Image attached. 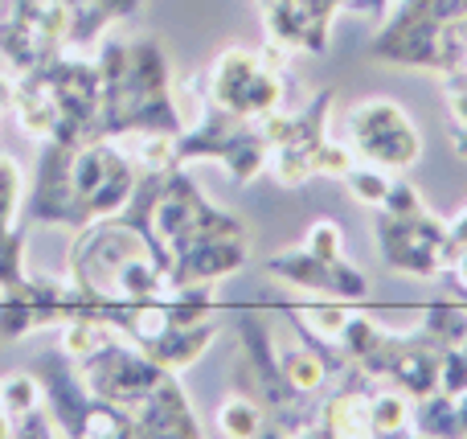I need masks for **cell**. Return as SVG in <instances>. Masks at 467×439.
I'll list each match as a JSON object with an SVG mask.
<instances>
[{"instance_id":"1","label":"cell","mask_w":467,"mask_h":439,"mask_svg":"<svg viewBox=\"0 0 467 439\" xmlns=\"http://www.w3.org/2000/svg\"><path fill=\"white\" fill-rule=\"evenodd\" d=\"M136 185L140 169L123 148H115V140H82V144L49 140L41 152L29 214L49 226L82 230L128 210Z\"/></svg>"},{"instance_id":"2","label":"cell","mask_w":467,"mask_h":439,"mask_svg":"<svg viewBox=\"0 0 467 439\" xmlns=\"http://www.w3.org/2000/svg\"><path fill=\"white\" fill-rule=\"evenodd\" d=\"M74 366H78L90 399L111 402V407L128 411V415H136V411L148 402V394L169 378V370L156 366V361L148 358L144 345H136V341L128 345V341H119L115 333L107 337L90 358L74 361ZM131 432H136V427H131Z\"/></svg>"},{"instance_id":"3","label":"cell","mask_w":467,"mask_h":439,"mask_svg":"<svg viewBox=\"0 0 467 439\" xmlns=\"http://www.w3.org/2000/svg\"><path fill=\"white\" fill-rule=\"evenodd\" d=\"M345 144L353 148L357 161L381 164L389 172L410 169L422 156V136L414 120L386 95L361 99L345 111Z\"/></svg>"},{"instance_id":"4","label":"cell","mask_w":467,"mask_h":439,"mask_svg":"<svg viewBox=\"0 0 467 439\" xmlns=\"http://www.w3.org/2000/svg\"><path fill=\"white\" fill-rule=\"evenodd\" d=\"M205 99L226 107L230 115H242V120H258V115L275 111V107H287L283 74L263 70L254 49H242V46L222 49V54L210 62Z\"/></svg>"},{"instance_id":"5","label":"cell","mask_w":467,"mask_h":439,"mask_svg":"<svg viewBox=\"0 0 467 439\" xmlns=\"http://www.w3.org/2000/svg\"><path fill=\"white\" fill-rule=\"evenodd\" d=\"M378 251L386 259V267L431 279L447 267V222L435 218L431 210L414 214V218H394V214L381 210Z\"/></svg>"},{"instance_id":"6","label":"cell","mask_w":467,"mask_h":439,"mask_svg":"<svg viewBox=\"0 0 467 439\" xmlns=\"http://www.w3.org/2000/svg\"><path fill=\"white\" fill-rule=\"evenodd\" d=\"M266 271H271L275 279H283V284L299 287V292L332 296V300H345V304L369 296V279H365L345 255H340V259H316L304 246H291V251L275 255Z\"/></svg>"},{"instance_id":"7","label":"cell","mask_w":467,"mask_h":439,"mask_svg":"<svg viewBox=\"0 0 467 439\" xmlns=\"http://www.w3.org/2000/svg\"><path fill=\"white\" fill-rule=\"evenodd\" d=\"M41 386H46V411L57 423L62 435H82V415L90 407V391L82 382V374L70 366L66 353H49L41 361Z\"/></svg>"},{"instance_id":"8","label":"cell","mask_w":467,"mask_h":439,"mask_svg":"<svg viewBox=\"0 0 467 439\" xmlns=\"http://www.w3.org/2000/svg\"><path fill=\"white\" fill-rule=\"evenodd\" d=\"M131 427H136V435H202V423H197L193 407H189L185 391L177 386L172 374L131 415Z\"/></svg>"},{"instance_id":"9","label":"cell","mask_w":467,"mask_h":439,"mask_svg":"<svg viewBox=\"0 0 467 439\" xmlns=\"http://www.w3.org/2000/svg\"><path fill=\"white\" fill-rule=\"evenodd\" d=\"M213 333H218L213 317L197 320V325H169L152 345H144V350L156 366H164L169 374H177V370H189L193 361L205 358V350L213 345Z\"/></svg>"},{"instance_id":"10","label":"cell","mask_w":467,"mask_h":439,"mask_svg":"<svg viewBox=\"0 0 467 439\" xmlns=\"http://www.w3.org/2000/svg\"><path fill=\"white\" fill-rule=\"evenodd\" d=\"M70 5V49H87L111 21H123L140 8V0H66Z\"/></svg>"},{"instance_id":"11","label":"cell","mask_w":467,"mask_h":439,"mask_svg":"<svg viewBox=\"0 0 467 439\" xmlns=\"http://www.w3.org/2000/svg\"><path fill=\"white\" fill-rule=\"evenodd\" d=\"M279 366H283L287 386H291V391H299V394H316L324 382H328V374H332L324 350H320V345H312V341L283 350L279 353Z\"/></svg>"},{"instance_id":"12","label":"cell","mask_w":467,"mask_h":439,"mask_svg":"<svg viewBox=\"0 0 467 439\" xmlns=\"http://www.w3.org/2000/svg\"><path fill=\"white\" fill-rule=\"evenodd\" d=\"M410 427L414 435H463L455 399L443 391H431L410 402Z\"/></svg>"},{"instance_id":"13","label":"cell","mask_w":467,"mask_h":439,"mask_svg":"<svg viewBox=\"0 0 467 439\" xmlns=\"http://www.w3.org/2000/svg\"><path fill=\"white\" fill-rule=\"evenodd\" d=\"M218 432L230 439H250L266 432V407L254 394H230L218 407Z\"/></svg>"},{"instance_id":"14","label":"cell","mask_w":467,"mask_h":439,"mask_svg":"<svg viewBox=\"0 0 467 439\" xmlns=\"http://www.w3.org/2000/svg\"><path fill=\"white\" fill-rule=\"evenodd\" d=\"M41 407H46V386H41L37 374L21 370V374L0 378V411H5L13 423L25 415H33V411H41Z\"/></svg>"},{"instance_id":"15","label":"cell","mask_w":467,"mask_h":439,"mask_svg":"<svg viewBox=\"0 0 467 439\" xmlns=\"http://www.w3.org/2000/svg\"><path fill=\"white\" fill-rule=\"evenodd\" d=\"M369 427L373 435H398L410 427V394H402L398 386L386 382V391L373 386L369 394Z\"/></svg>"},{"instance_id":"16","label":"cell","mask_w":467,"mask_h":439,"mask_svg":"<svg viewBox=\"0 0 467 439\" xmlns=\"http://www.w3.org/2000/svg\"><path fill=\"white\" fill-rule=\"evenodd\" d=\"M422 337L435 341L439 350H451V345H463L467 337V308L451 300H439L427 308V320H422Z\"/></svg>"},{"instance_id":"17","label":"cell","mask_w":467,"mask_h":439,"mask_svg":"<svg viewBox=\"0 0 467 439\" xmlns=\"http://www.w3.org/2000/svg\"><path fill=\"white\" fill-rule=\"evenodd\" d=\"M266 172H271L279 185L299 189V185H307V181L316 177L312 152L299 148V144H279V148H271V156H266Z\"/></svg>"},{"instance_id":"18","label":"cell","mask_w":467,"mask_h":439,"mask_svg":"<svg viewBox=\"0 0 467 439\" xmlns=\"http://www.w3.org/2000/svg\"><path fill=\"white\" fill-rule=\"evenodd\" d=\"M340 181H345V185H348V193H353L361 205H373V210H378V205L386 202V193H389V181H394V172H389V169H381V164L357 161L353 169H348Z\"/></svg>"},{"instance_id":"19","label":"cell","mask_w":467,"mask_h":439,"mask_svg":"<svg viewBox=\"0 0 467 439\" xmlns=\"http://www.w3.org/2000/svg\"><path fill=\"white\" fill-rule=\"evenodd\" d=\"M21 214V164L13 156H0V226L13 230Z\"/></svg>"},{"instance_id":"20","label":"cell","mask_w":467,"mask_h":439,"mask_svg":"<svg viewBox=\"0 0 467 439\" xmlns=\"http://www.w3.org/2000/svg\"><path fill=\"white\" fill-rule=\"evenodd\" d=\"M353 164H357V156H353V148H348L345 140L324 136L320 144L312 148V169L324 172V177H345Z\"/></svg>"},{"instance_id":"21","label":"cell","mask_w":467,"mask_h":439,"mask_svg":"<svg viewBox=\"0 0 467 439\" xmlns=\"http://www.w3.org/2000/svg\"><path fill=\"white\" fill-rule=\"evenodd\" d=\"M299 246H304V251H312L316 259H340V255H345V238H340V226H337V222H328V218L312 222V226H307V238H304Z\"/></svg>"},{"instance_id":"22","label":"cell","mask_w":467,"mask_h":439,"mask_svg":"<svg viewBox=\"0 0 467 439\" xmlns=\"http://www.w3.org/2000/svg\"><path fill=\"white\" fill-rule=\"evenodd\" d=\"M378 210L394 214V218H414V214H422L427 205H422V193L410 185V181H406V177H394V181H389L386 202H381Z\"/></svg>"},{"instance_id":"23","label":"cell","mask_w":467,"mask_h":439,"mask_svg":"<svg viewBox=\"0 0 467 439\" xmlns=\"http://www.w3.org/2000/svg\"><path fill=\"white\" fill-rule=\"evenodd\" d=\"M463 246H467V205L447 222V259H451L455 251H463Z\"/></svg>"},{"instance_id":"24","label":"cell","mask_w":467,"mask_h":439,"mask_svg":"<svg viewBox=\"0 0 467 439\" xmlns=\"http://www.w3.org/2000/svg\"><path fill=\"white\" fill-rule=\"evenodd\" d=\"M447 267H451V279H455V287L467 296V246L463 251H455L451 259H447Z\"/></svg>"},{"instance_id":"25","label":"cell","mask_w":467,"mask_h":439,"mask_svg":"<svg viewBox=\"0 0 467 439\" xmlns=\"http://www.w3.org/2000/svg\"><path fill=\"white\" fill-rule=\"evenodd\" d=\"M13 103H16V74L0 70V111H13Z\"/></svg>"},{"instance_id":"26","label":"cell","mask_w":467,"mask_h":439,"mask_svg":"<svg viewBox=\"0 0 467 439\" xmlns=\"http://www.w3.org/2000/svg\"><path fill=\"white\" fill-rule=\"evenodd\" d=\"M455 152L467 161V123H455Z\"/></svg>"},{"instance_id":"27","label":"cell","mask_w":467,"mask_h":439,"mask_svg":"<svg viewBox=\"0 0 467 439\" xmlns=\"http://www.w3.org/2000/svg\"><path fill=\"white\" fill-rule=\"evenodd\" d=\"M455 411H460V427H463V435H467V391L455 399Z\"/></svg>"},{"instance_id":"28","label":"cell","mask_w":467,"mask_h":439,"mask_svg":"<svg viewBox=\"0 0 467 439\" xmlns=\"http://www.w3.org/2000/svg\"><path fill=\"white\" fill-rule=\"evenodd\" d=\"M0 439H13V419L0 411Z\"/></svg>"},{"instance_id":"29","label":"cell","mask_w":467,"mask_h":439,"mask_svg":"<svg viewBox=\"0 0 467 439\" xmlns=\"http://www.w3.org/2000/svg\"><path fill=\"white\" fill-rule=\"evenodd\" d=\"M463 70H467V49H463Z\"/></svg>"}]
</instances>
